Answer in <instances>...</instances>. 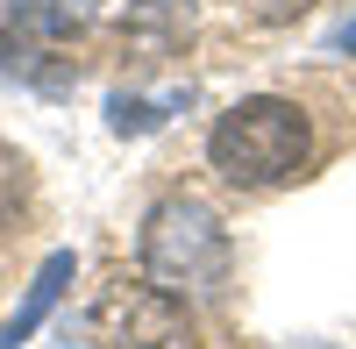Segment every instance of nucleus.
<instances>
[{
  "label": "nucleus",
  "mask_w": 356,
  "mask_h": 349,
  "mask_svg": "<svg viewBox=\"0 0 356 349\" xmlns=\"http://www.w3.org/2000/svg\"><path fill=\"white\" fill-rule=\"evenodd\" d=\"M22 186H29V164H22L15 150H0V221L15 214V200H22Z\"/></svg>",
  "instance_id": "obj_6"
},
{
  "label": "nucleus",
  "mask_w": 356,
  "mask_h": 349,
  "mask_svg": "<svg viewBox=\"0 0 356 349\" xmlns=\"http://www.w3.org/2000/svg\"><path fill=\"white\" fill-rule=\"evenodd\" d=\"M93 342L100 349H193V321L178 307V293H164L150 278H136V285L122 278L93 300Z\"/></svg>",
  "instance_id": "obj_3"
},
{
  "label": "nucleus",
  "mask_w": 356,
  "mask_h": 349,
  "mask_svg": "<svg viewBox=\"0 0 356 349\" xmlns=\"http://www.w3.org/2000/svg\"><path fill=\"white\" fill-rule=\"evenodd\" d=\"M307 157H314V122L292 100H278V93L235 100L214 122V136H207V164H214L228 186H243V193L285 186Z\"/></svg>",
  "instance_id": "obj_1"
},
{
  "label": "nucleus",
  "mask_w": 356,
  "mask_h": 349,
  "mask_svg": "<svg viewBox=\"0 0 356 349\" xmlns=\"http://www.w3.org/2000/svg\"><path fill=\"white\" fill-rule=\"evenodd\" d=\"M0 15H8V29H15V36L65 43V36H79V29L100 15V0H0Z\"/></svg>",
  "instance_id": "obj_5"
},
{
  "label": "nucleus",
  "mask_w": 356,
  "mask_h": 349,
  "mask_svg": "<svg viewBox=\"0 0 356 349\" xmlns=\"http://www.w3.org/2000/svg\"><path fill=\"white\" fill-rule=\"evenodd\" d=\"M228 228L221 214L207 207V200L178 193V200H157L150 221H143V278L164 285V293H214V285H228Z\"/></svg>",
  "instance_id": "obj_2"
},
{
  "label": "nucleus",
  "mask_w": 356,
  "mask_h": 349,
  "mask_svg": "<svg viewBox=\"0 0 356 349\" xmlns=\"http://www.w3.org/2000/svg\"><path fill=\"white\" fill-rule=\"evenodd\" d=\"M243 8H250L257 22H300V15L314 8V0H243Z\"/></svg>",
  "instance_id": "obj_7"
},
{
  "label": "nucleus",
  "mask_w": 356,
  "mask_h": 349,
  "mask_svg": "<svg viewBox=\"0 0 356 349\" xmlns=\"http://www.w3.org/2000/svg\"><path fill=\"white\" fill-rule=\"evenodd\" d=\"M72 250H50L43 257V271L36 278H29V293H22V307L8 314V321H0V349H15V342H29V335H36L43 321H50V307H57V293H65V285H72Z\"/></svg>",
  "instance_id": "obj_4"
},
{
  "label": "nucleus",
  "mask_w": 356,
  "mask_h": 349,
  "mask_svg": "<svg viewBox=\"0 0 356 349\" xmlns=\"http://www.w3.org/2000/svg\"><path fill=\"white\" fill-rule=\"evenodd\" d=\"M335 43H342V50H356V22H349V29H342V36H335Z\"/></svg>",
  "instance_id": "obj_8"
}]
</instances>
